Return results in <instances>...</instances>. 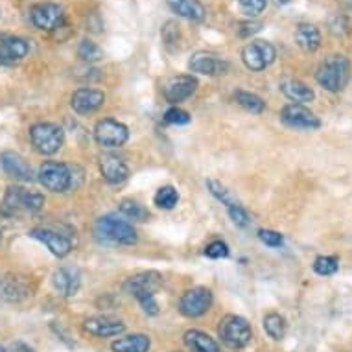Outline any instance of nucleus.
<instances>
[{
  "mask_svg": "<svg viewBox=\"0 0 352 352\" xmlns=\"http://www.w3.org/2000/svg\"><path fill=\"white\" fill-rule=\"evenodd\" d=\"M316 80L324 91L340 93L351 80V63L345 56H330L327 61L319 65Z\"/></svg>",
  "mask_w": 352,
  "mask_h": 352,
  "instance_id": "f257e3e1",
  "label": "nucleus"
},
{
  "mask_svg": "<svg viewBox=\"0 0 352 352\" xmlns=\"http://www.w3.org/2000/svg\"><path fill=\"white\" fill-rule=\"evenodd\" d=\"M78 168H72L63 162L48 161L41 164L39 172H37V179L47 190L50 192H67L70 188H76L74 173Z\"/></svg>",
  "mask_w": 352,
  "mask_h": 352,
  "instance_id": "f03ea898",
  "label": "nucleus"
},
{
  "mask_svg": "<svg viewBox=\"0 0 352 352\" xmlns=\"http://www.w3.org/2000/svg\"><path fill=\"white\" fill-rule=\"evenodd\" d=\"M96 234L104 240H109L113 243H122V245H133L137 242V231L131 223L126 219H120L118 216L107 214L96 221Z\"/></svg>",
  "mask_w": 352,
  "mask_h": 352,
  "instance_id": "7ed1b4c3",
  "label": "nucleus"
},
{
  "mask_svg": "<svg viewBox=\"0 0 352 352\" xmlns=\"http://www.w3.org/2000/svg\"><path fill=\"white\" fill-rule=\"evenodd\" d=\"M45 205V197L37 192H30L23 186H10L4 196V201L0 205V210L6 216L26 210V212H37Z\"/></svg>",
  "mask_w": 352,
  "mask_h": 352,
  "instance_id": "20e7f679",
  "label": "nucleus"
},
{
  "mask_svg": "<svg viewBox=\"0 0 352 352\" xmlns=\"http://www.w3.org/2000/svg\"><path fill=\"white\" fill-rule=\"evenodd\" d=\"M30 140L41 155H54L61 150L65 135L63 129L50 122H39L30 129Z\"/></svg>",
  "mask_w": 352,
  "mask_h": 352,
  "instance_id": "39448f33",
  "label": "nucleus"
},
{
  "mask_svg": "<svg viewBox=\"0 0 352 352\" xmlns=\"http://www.w3.org/2000/svg\"><path fill=\"white\" fill-rule=\"evenodd\" d=\"M218 334L229 349L238 351V349L249 345V341L253 338V330H251L248 319L240 318V316H226L219 321Z\"/></svg>",
  "mask_w": 352,
  "mask_h": 352,
  "instance_id": "423d86ee",
  "label": "nucleus"
},
{
  "mask_svg": "<svg viewBox=\"0 0 352 352\" xmlns=\"http://www.w3.org/2000/svg\"><path fill=\"white\" fill-rule=\"evenodd\" d=\"M275 58H277V50L267 41H253V43L245 45L242 50L243 65L254 72L267 69L275 61Z\"/></svg>",
  "mask_w": 352,
  "mask_h": 352,
  "instance_id": "0eeeda50",
  "label": "nucleus"
},
{
  "mask_svg": "<svg viewBox=\"0 0 352 352\" xmlns=\"http://www.w3.org/2000/svg\"><path fill=\"white\" fill-rule=\"evenodd\" d=\"M212 306V292L203 286L192 288L181 295L179 312L185 318H201Z\"/></svg>",
  "mask_w": 352,
  "mask_h": 352,
  "instance_id": "6e6552de",
  "label": "nucleus"
},
{
  "mask_svg": "<svg viewBox=\"0 0 352 352\" xmlns=\"http://www.w3.org/2000/svg\"><path fill=\"white\" fill-rule=\"evenodd\" d=\"M94 139L104 148H118L129 139V129L115 118H104L94 126Z\"/></svg>",
  "mask_w": 352,
  "mask_h": 352,
  "instance_id": "1a4fd4ad",
  "label": "nucleus"
},
{
  "mask_svg": "<svg viewBox=\"0 0 352 352\" xmlns=\"http://www.w3.org/2000/svg\"><path fill=\"white\" fill-rule=\"evenodd\" d=\"M30 19L37 30L43 32H52L63 24V8L54 2H41L35 4L30 12Z\"/></svg>",
  "mask_w": 352,
  "mask_h": 352,
  "instance_id": "9d476101",
  "label": "nucleus"
},
{
  "mask_svg": "<svg viewBox=\"0 0 352 352\" xmlns=\"http://www.w3.org/2000/svg\"><path fill=\"white\" fill-rule=\"evenodd\" d=\"M162 275L159 272H140L133 277H129L124 283L126 294L133 295L135 299L139 300L148 295H155L157 289L161 288Z\"/></svg>",
  "mask_w": 352,
  "mask_h": 352,
  "instance_id": "9b49d317",
  "label": "nucleus"
},
{
  "mask_svg": "<svg viewBox=\"0 0 352 352\" xmlns=\"http://www.w3.org/2000/svg\"><path fill=\"white\" fill-rule=\"evenodd\" d=\"M280 120L288 127H295V129H318L321 127V120H319L316 113L305 107L302 104H289L280 111Z\"/></svg>",
  "mask_w": 352,
  "mask_h": 352,
  "instance_id": "f8f14e48",
  "label": "nucleus"
},
{
  "mask_svg": "<svg viewBox=\"0 0 352 352\" xmlns=\"http://www.w3.org/2000/svg\"><path fill=\"white\" fill-rule=\"evenodd\" d=\"M197 80L190 74L175 76L172 80H168L162 87V94L170 104H181L196 93Z\"/></svg>",
  "mask_w": 352,
  "mask_h": 352,
  "instance_id": "ddd939ff",
  "label": "nucleus"
},
{
  "mask_svg": "<svg viewBox=\"0 0 352 352\" xmlns=\"http://www.w3.org/2000/svg\"><path fill=\"white\" fill-rule=\"evenodd\" d=\"M192 72L203 76H221L229 70V63L226 59L218 58L210 52H196L188 61Z\"/></svg>",
  "mask_w": 352,
  "mask_h": 352,
  "instance_id": "4468645a",
  "label": "nucleus"
},
{
  "mask_svg": "<svg viewBox=\"0 0 352 352\" xmlns=\"http://www.w3.org/2000/svg\"><path fill=\"white\" fill-rule=\"evenodd\" d=\"M105 102V94L98 89H91V87H83L78 89L72 94L70 105L78 115H91L94 111H98Z\"/></svg>",
  "mask_w": 352,
  "mask_h": 352,
  "instance_id": "2eb2a0df",
  "label": "nucleus"
},
{
  "mask_svg": "<svg viewBox=\"0 0 352 352\" xmlns=\"http://www.w3.org/2000/svg\"><path fill=\"white\" fill-rule=\"evenodd\" d=\"M30 236L39 240L41 243H45L48 251L54 256H59V258H63L72 251V242L67 236H63L61 232L50 231V229H34L30 232Z\"/></svg>",
  "mask_w": 352,
  "mask_h": 352,
  "instance_id": "dca6fc26",
  "label": "nucleus"
},
{
  "mask_svg": "<svg viewBox=\"0 0 352 352\" xmlns=\"http://www.w3.org/2000/svg\"><path fill=\"white\" fill-rule=\"evenodd\" d=\"M0 166H2L4 173L13 177V179H34V172H32V166L28 164V161L23 155L15 153V151H4V153H0Z\"/></svg>",
  "mask_w": 352,
  "mask_h": 352,
  "instance_id": "f3484780",
  "label": "nucleus"
},
{
  "mask_svg": "<svg viewBox=\"0 0 352 352\" xmlns=\"http://www.w3.org/2000/svg\"><path fill=\"white\" fill-rule=\"evenodd\" d=\"M100 172L109 185H120L129 177V168L124 162V159H120L115 153H105L100 159Z\"/></svg>",
  "mask_w": 352,
  "mask_h": 352,
  "instance_id": "a211bd4d",
  "label": "nucleus"
},
{
  "mask_svg": "<svg viewBox=\"0 0 352 352\" xmlns=\"http://www.w3.org/2000/svg\"><path fill=\"white\" fill-rule=\"evenodd\" d=\"M52 284L59 295L74 297L80 292L81 275L76 267H59V270L54 272Z\"/></svg>",
  "mask_w": 352,
  "mask_h": 352,
  "instance_id": "6ab92c4d",
  "label": "nucleus"
},
{
  "mask_svg": "<svg viewBox=\"0 0 352 352\" xmlns=\"http://www.w3.org/2000/svg\"><path fill=\"white\" fill-rule=\"evenodd\" d=\"M81 329L85 334L94 338H113V336H120L126 330V324L109 318H91L83 321Z\"/></svg>",
  "mask_w": 352,
  "mask_h": 352,
  "instance_id": "aec40b11",
  "label": "nucleus"
},
{
  "mask_svg": "<svg viewBox=\"0 0 352 352\" xmlns=\"http://www.w3.org/2000/svg\"><path fill=\"white\" fill-rule=\"evenodd\" d=\"M166 4L177 17H183L192 23H199L207 17V10L199 0H166Z\"/></svg>",
  "mask_w": 352,
  "mask_h": 352,
  "instance_id": "412c9836",
  "label": "nucleus"
},
{
  "mask_svg": "<svg viewBox=\"0 0 352 352\" xmlns=\"http://www.w3.org/2000/svg\"><path fill=\"white\" fill-rule=\"evenodd\" d=\"M280 91L294 104H308V102H314V98H316L312 87H308L305 81L299 80H284L280 83Z\"/></svg>",
  "mask_w": 352,
  "mask_h": 352,
  "instance_id": "4be33fe9",
  "label": "nucleus"
},
{
  "mask_svg": "<svg viewBox=\"0 0 352 352\" xmlns=\"http://www.w3.org/2000/svg\"><path fill=\"white\" fill-rule=\"evenodd\" d=\"M295 43L300 50L312 54L321 47V32L314 24L302 23L295 30Z\"/></svg>",
  "mask_w": 352,
  "mask_h": 352,
  "instance_id": "5701e85b",
  "label": "nucleus"
},
{
  "mask_svg": "<svg viewBox=\"0 0 352 352\" xmlns=\"http://www.w3.org/2000/svg\"><path fill=\"white\" fill-rule=\"evenodd\" d=\"M30 295V289L23 278L19 277H4L0 278V297L10 300V302H19L26 299Z\"/></svg>",
  "mask_w": 352,
  "mask_h": 352,
  "instance_id": "b1692460",
  "label": "nucleus"
},
{
  "mask_svg": "<svg viewBox=\"0 0 352 352\" xmlns=\"http://www.w3.org/2000/svg\"><path fill=\"white\" fill-rule=\"evenodd\" d=\"M183 340L192 352H219L218 341L201 330H188L183 336Z\"/></svg>",
  "mask_w": 352,
  "mask_h": 352,
  "instance_id": "393cba45",
  "label": "nucleus"
},
{
  "mask_svg": "<svg viewBox=\"0 0 352 352\" xmlns=\"http://www.w3.org/2000/svg\"><path fill=\"white\" fill-rule=\"evenodd\" d=\"M151 341L146 334H129L113 341V352H148Z\"/></svg>",
  "mask_w": 352,
  "mask_h": 352,
  "instance_id": "a878e982",
  "label": "nucleus"
},
{
  "mask_svg": "<svg viewBox=\"0 0 352 352\" xmlns=\"http://www.w3.org/2000/svg\"><path fill=\"white\" fill-rule=\"evenodd\" d=\"M286 329H288V324H286V319L280 314L273 312L267 314L266 318H264V330L275 341L283 340L284 336H286Z\"/></svg>",
  "mask_w": 352,
  "mask_h": 352,
  "instance_id": "bb28decb",
  "label": "nucleus"
},
{
  "mask_svg": "<svg viewBox=\"0 0 352 352\" xmlns=\"http://www.w3.org/2000/svg\"><path fill=\"white\" fill-rule=\"evenodd\" d=\"M234 98H236V102L242 105L243 109L249 111V113H254V115H260L266 109V102L260 98L258 94L248 93V91H238L234 94Z\"/></svg>",
  "mask_w": 352,
  "mask_h": 352,
  "instance_id": "cd10ccee",
  "label": "nucleus"
},
{
  "mask_svg": "<svg viewBox=\"0 0 352 352\" xmlns=\"http://www.w3.org/2000/svg\"><path fill=\"white\" fill-rule=\"evenodd\" d=\"M207 186H208V190H210V194H212V196L216 197L218 201L223 203L227 208L238 207V205H240V201L236 199V196H234V194H232V192L229 190L226 185H221L219 181L208 179Z\"/></svg>",
  "mask_w": 352,
  "mask_h": 352,
  "instance_id": "c85d7f7f",
  "label": "nucleus"
},
{
  "mask_svg": "<svg viewBox=\"0 0 352 352\" xmlns=\"http://www.w3.org/2000/svg\"><path fill=\"white\" fill-rule=\"evenodd\" d=\"M2 43H4V47L8 48V52H10V56H12V59L15 63L28 56L30 45L28 41H24L23 37H15V35H12V37H4Z\"/></svg>",
  "mask_w": 352,
  "mask_h": 352,
  "instance_id": "c756f323",
  "label": "nucleus"
},
{
  "mask_svg": "<svg viewBox=\"0 0 352 352\" xmlns=\"http://www.w3.org/2000/svg\"><path fill=\"white\" fill-rule=\"evenodd\" d=\"M78 58L85 63H96L100 59H104V50L91 39H83L78 47Z\"/></svg>",
  "mask_w": 352,
  "mask_h": 352,
  "instance_id": "7c9ffc66",
  "label": "nucleus"
},
{
  "mask_svg": "<svg viewBox=\"0 0 352 352\" xmlns=\"http://www.w3.org/2000/svg\"><path fill=\"white\" fill-rule=\"evenodd\" d=\"M153 201L159 208H164V210H172L177 201H179V192L175 190L173 186L166 185V186H161L159 190H157L155 197H153Z\"/></svg>",
  "mask_w": 352,
  "mask_h": 352,
  "instance_id": "2f4dec72",
  "label": "nucleus"
},
{
  "mask_svg": "<svg viewBox=\"0 0 352 352\" xmlns=\"http://www.w3.org/2000/svg\"><path fill=\"white\" fill-rule=\"evenodd\" d=\"M120 212L124 216H127V218L137 219V221H144L150 216L148 210L144 208V205H140L139 201H133V199H124L120 203Z\"/></svg>",
  "mask_w": 352,
  "mask_h": 352,
  "instance_id": "473e14b6",
  "label": "nucleus"
},
{
  "mask_svg": "<svg viewBox=\"0 0 352 352\" xmlns=\"http://www.w3.org/2000/svg\"><path fill=\"white\" fill-rule=\"evenodd\" d=\"M340 267V260L336 256H318L314 260V272L321 275V277H330L334 275Z\"/></svg>",
  "mask_w": 352,
  "mask_h": 352,
  "instance_id": "72a5a7b5",
  "label": "nucleus"
},
{
  "mask_svg": "<svg viewBox=\"0 0 352 352\" xmlns=\"http://www.w3.org/2000/svg\"><path fill=\"white\" fill-rule=\"evenodd\" d=\"M162 41L168 48H177L181 43V30L179 24L173 23V21H168L162 28Z\"/></svg>",
  "mask_w": 352,
  "mask_h": 352,
  "instance_id": "f704fd0d",
  "label": "nucleus"
},
{
  "mask_svg": "<svg viewBox=\"0 0 352 352\" xmlns=\"http://www.w3.org/2000/svg\"><path fill=\"white\" fill-rule=\"evenodd\" d=\"M329 28L330 32L334 35H346L351 34L352 32V24H351V19L346 17V15H341V13H338V15H334V17H330L329 21Z\"/></svg>",
  "mask_w": 352,
  "mask_h": 352,
  "instance_id": "c9c22d12",
  "label": "nucleus"
},
{
  "mask_svg": "<svg viewBox=\"0 0 352 352\" xmlns=\"http://www.w3.org/2000/svg\"><path fill=\"white\" fill-rule=\"evenodd\" d=\"M164 122L166 124H173V126H185L190 122V115L181 107H172L164 113Z\"/></svg>",
  "mask_w": 352,
  "mask_h": 352,
  "instance_id": "e433bc0d",
  "label": "nucleus"
},
{
  "mask_svg": "<svg viewBox=\"0 0 352 352\" xmlns=\"http://www.w3.org/2000/svg\"><path fill=\"white\" fill-rule=\"evenodd\" d=\"M238 4L242 8V12L249 17H256L266 10L267 0H238Z\"/></svg>",
  "mask_w": 352,
  "mask_h": 352,
  "instance_id": "4c0bfd02",
  "label": "nucleus"
},
{
  "mask_svg": "<svg viewBox=\"0 0 352 352\" xmlns=\"http://www.w3.org/2000/svg\"><path fill=\"white\" fill-rule=\"evenodd\" d=\"M205 256L208 258H227L229 256V245L226 242H221V240H216V242H210L205 248Z\"/></svg>",
  "mask_w": 352,
  "mask_h": 352,
  "instance_id": "58836bf2",
  "label": "nucleus"
},
{
  "mask_svg": "<svg viewBox=\"0 0 352 352\" xmlns=\"http://www.w3.org/2000/svg\"><path fill=\"white\" fill-rule=\"evenodd\" d=\"M258 238L260 242L266 243L270 248H280L284 243L283 234L277 231H272V229H262V231H258Z\"/></svg>",
  "mask_w": 352,
  "mask_h": 352,
  "instance_id": "ea45409f",
  "label": "nucleus"
},
{
  "mask_svg": "<svg viewBox=\"0 0 352 352\" xmlns=\"http://www.w3.org/2000/svg\"><path fill=\"white\" fill-rule=\"evenodd\" d=\"M229 216H231L232 223L238 227H248L251 223V219H249V214L245 212V208L242 205H238V207H231L229 208Z\"/></svg>",
  "mask_w": 352,
  "mask_h": 352,
  "instance_id": "a19ab883",
  "label": "nucleus"
},
{
  "mask_svg": "<svg viewBox=\"0 0 352 352\" xmlns=\"http://www.w3.org/2000/svg\"><path fill=\"white\" fill-rule=\"evenodd\" d=\"M260 30H262V23H258V21H243V23L238 24L236 32L240 37L245 39V37H251V35L258 34Z\"/></svg>",
  "mask_w": 352,
  "mask_h": 352,
  "instance_id": "79ce46f5",
  "label": "nucleus"
},
{
  "mask_svg": "<svg viewBox=\"0 0 352 352\" xmlns=\"http://www.w3.org/2000/svg\"><path fill=\"white\" fill-rule=\"evenodd\" d=\"M140 306H142V310H144L148 316H157L159 314V305H157L155 295H148V297H142L139 299Z\"/></svg>",
  "mask_w": 352,
  "mask_h": 352,
  "instance_id": "37998d69",
  "label": "nucleus"
},
{
  "mask_svg": "<svg viewBox=\"0 0 352 352\" xmlns=\"http://www.w3.org/2000/svg\"><path fill=\"white\" fill-rule=\"evenodd\" d=\"M15 61L12 59L10 52H8V48L4 47V43L0 41V67H6V65H13Z\"/></svg>",
  "mask_w": 352,
  "mask_h": 352,
  "instance_id": "c03bdc74",
  "label": "nucleus"
},
{
  "mask_svg": "<svg viewBox=\"0 0 352 352\" xmlns=\"http://www.w3.org/2000/svg\"><path fill=\"white\" fill-rule=\"evenodd\" d=\"M4 352H34V351H32L28 345H24V343H12V345L8 346Z\"/></svg>",
  "mask_w": 352,
  "mask_h": 352,
  "instance_id": "a18cd8bd",
  "label": "nucleus"
},
{
  "mask_svg": "<svg viewBox=\"0 0 352 352\" xmlns=\"http://www.w3.org/2000/svg\"><path fill=\"white\" fill-rule=\"evenodd\" d=\"M341 2H343V8H345V10L352 12V0H341Z\"/></svg>",
  "mask_w": 352,
  "mask_h": 352,
  "instance_id": "49530a36",
  "label": "nucleus"
},
{
  "mask_svg": "<svg viewBox=\"0 0 352 352\" xmlns=\"http://www.w3.org/2000/svg\"><path fill=\"white\" fill-rule=\"evenodd\" d=\"M275 4H278V6H284V4H288L289 0H273Z\"/></svg>",
  "mask_w": 352,
  "mask_h": 352,
  "instance_id": "de8ad7c7",
  "label": "nucleus"
},
{
  "mask_svg": "<svg viewBox=\"0 0 352 352\" xmlns=\"http://www.w3.org/2000/svg\"><path fill=\"white\" fill-rule=\"evenodd\" d=\"M0 13H2V12H0Z\"/></svg>",
  "mask_w": 352,
  "mask_h": 352,
  "instance_id": "09e8293b",
  "label": "nucleus"
}]
</instances>
